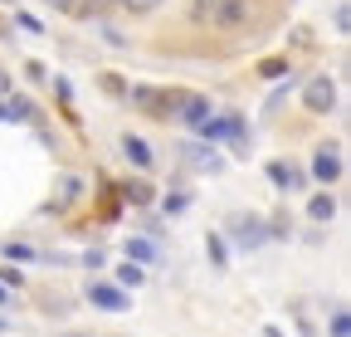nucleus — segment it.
<instances>
[{
  "label": "nucleus",
  "instance_id": "nucleus-1",
  "mask_svg": "<svg viewBox=\"0 0 351 337\" xmlns=\"http://www.w3.org/2000/svg\"><path fill=\"white\" fill-rule=\"evenodd\" d=\"M181 98H186V89H152V83L127 89V103L137 108V113H147V117H171Z\"/></svg>",
  "mask_w": 351,
  "mask_h": 337
},
{
  "label": "nucleus",
  "instance_id": "nucleus-29",
  "mask_svg": "<svg viewBox=\"0 0 351 337\" xmlns=\"http://www.w3.org/2000/svg\"><path fill=\"white\" fill-rule=\"evenodd\" d=\"M5 93H10V73H5V69H0V98H5Z\"/></svg>",
  "mask_w": 351,
  "mask_h": 337
},
{
  "label": "nucleus",
  "instance_id": "nucleus-8",
  "mask_svg": "<svg viewBox=\"0 0 351 337\" xmlns=\"http://www.w3.org/2000/svg\"><path fill=\"white\" fill-rule=\"evenodd\" d=\"M122 156H127L132 166H142V172H147V166H152V147H147L142 137H132V132L122 137Z\"/></svg>",
  "mask_w": 351,
  "mask_h": 337
},
{
  "label": "nucleus",
  "instance_id": "nucleus-25",
  "mask_svg": "<svg viewBox=\"0 0 351 337\" xmlns=\"http://www.w3.org/2000/svg\"><path fill=\"white\" fill-rule=\"evenodd\" d=\"M186 205H191L186 196H171V200H166V216H181V210H186Z\"/></svg>",
  "mask_w": 351,
  "mask_h": 337
},
{
  "label": "nucleus",
  "instance_id": "nucleus-33",
  "mask_svg": "<svg viewBox=\"0 0 351 337\" xmlns=\"http://www.w3.org/2000/svg\"><path fill=\"white\" fill-rule=\"evenodd\" d=\"M69 337H83V332H69Z\"/></svg>",
  "mask_w": 351,
  "mask_h": 337
},
{
  "label": "nucleus",
  "instance_id": "nucleus-5",
  "mask_svg": "<svg viewBox=\"0 0 351 337\" xmlns=\"http://www.w3.org/2000/svg\"><path fill=\"white\" fill-rule=\"evenodd\" d=\"M210 113H215V108H210V98H200V93H186L181 103H176V113H171V117H181L186 128H200V122H205Z\"/></svg>",
  "mask_w": 351,
  "mask_h": 337
},
{
  "label": "nucleus",
  "instance_id": "nucleus-4",
  "mask_svg": "<svg viewBox=\"0 0 351 337\" xmlns=\"http://www.w3.org/2000/svg\"><path fill=\"white\" fill-rule=\"evenodd\" d=\"M88 303H98V308H108V313H127L132 308V299L117 288V283H103V279H88Z\"/></svg>",
  "mask_w": 351,
  "mask_h": 337
},
{
  "label": "nucleus",
  "instance_id": "nucleus-17",
  "mask_svg": "<svg viewBox=\"0 0 351 337\" xmlns=\"http://www.w3.org/2000/svg\"><path fill=\"white\" fill-rule=\"evenodd\" d=\"M5 259H10V264H29L34 249H29V244H5Z\"/></svg>",
  "mask_w": 351,
  "mask_h": 337
},
{
  "label": "nucleus",
  "instance_id": "nucleus-20",
  "mask_svg": "<svg viewBox=\"0 0 351 337\" xmlns=\"http://www.w3.org/2000/svg\"><path fill=\"white\" fill-rule=\"evenodd\" d=\"M0 283H5V288H25V274L5 264V269H0Z\"/></svg>",
  "mask_w": 351,
  "mask_h": 337
},
{
  "label": "nucleus",
  "instance_id": "nucleus-30",
  "mask_svg": "<svg viewBox=\"0 0 351 337\" xmlns=\"http://www.w3.org/2000/svg\"><path fill=\"white\" fill-rule=\"evenodd\" d=\"M5 303H10V288H5V283H0V308H5Z\"/></svg>",
  "mask_w": 351,
  "mask_h": 337
},
{
  "label": "nucleus",
  "instance_id": "nucleus-2",
  "mask_svg": "<svg viewBox=\"0 0 351 337\" xmlns=\"http://www.w3.org/2000/svg\"><path fill=\"white\" fill-rule=\"evenodd\" d=\"M249 15H254V5L249 0H215V10L205 15L219 34H239L244 25H249Z\"/></svg>",
  "mask_w": 351,
  "mask_h": 337
},
{
  "label": "nucleus",
  "instance_id": "nucleus-18",
  "mask_svg": "<svg viewBox=\"0 0 351 337\" xmlns=\"http://www.w3.org/2000/svg\"><path fill=\"white\" fill-rule=\"evenodd\" d=\"M98 83H103V93H112V98H127V83H122L117 73H103Z\"/></svg>",
  "mask_w": 351,
  "mask_h": 337
},
{
  "label": "nucleus",
  "instance_id": "nucleus-9",
  "mask_svg": "<svg viewBox=\"0 0 351 337\" xmlns=\"http://www.w3.org/2000/svg\"><path fill=\"white\" fill-rule=\"evenodd\" d=\"M234 230H239V244H249V249H254V244H263V235H269V225L254 220V216H249V220H239Z\"/></svg>",
  "mask_w": 351,
  "mask_h": 337
},
{
  "label": "nucleus",
  "instance_id": "nucleus-6",
  "mask_svg": "<svg viewBox=\"0 0 351 337\" xmlns=\"http://www.w3.org/2000/svg\"><path fill=\"white\" fill-rule=\"evenodd\" d=\"M313 176H317V181H337V176H341V152H337V147H317Z\"/></svg>",
  "mask_w": 351,
  "mask_h": 337
},
{
  "label": "nucleus",
  "instance_id": "nucleus-27",
  "mask_svg": "<svg viewBox=\"0 0 351 337\" xmlns=\"http://www.w3.org/2000/svg\"><path fill=\"white\" fill-rule=\"evenodd\" d=\"M15 25H20V30H29V34H39V20H34V15H15Z\"/></svg>",
  "mask_w": 351,
  "mask_h": 337
},
{
  "label": "nucleus",
  "instance_id": "nucleus-22",
  "mask_svg": "<svg viewBox=\"0 0 351 337\" xmlns=\"http://www.w3.org/2000/svg\"><path fill=\"white\" fill-rule=\"evenodd\" d=\"M25 73H29V78H34V83H44V78H49V69H44V64H39V59H29V64H25Z\"/></svg>",
  "mask_w": 351,
  "mask_h": 337
},
{
  "label": "nucleus",
  "instance_id": "nucleus-13",
  "mask_svg": "<svg viewBox=\"0 0 351 337\" xmlns=\"http://www.w3.org/2000/svg\"><path fill=\"white\" fill-rule=\"evenodd\" d=\"M137 283H147V269H142L137 259H127V264L117 269V288H137Z\"/></svg>",
  "mask_w": 351,
  "mask_h": 337
},
{
  "label": "nucleus",
  "instance_id": "nucleus-7",
  "mask_svg": "<svg viewBox=\"0 0 351 337\" xmlns=\"http://www.w3.org/2000/svg\"><path fill=\"white\" fill-rule=\"evenodd\" d=\"M269 181L283 186V191H302L307 186V176L298 172V166H288V161H269Z\"/></svg>",
  "mask_w": 351,
  "mask_h": 337
},
{
  "label": "nucleus",
  "instance_id": "nucleus-21",
  "mask_svg": "<svg viewBox=\"0 0 351 337\" xmlns=\"http://www.w3.org/2000/svg\"><path fill=\"white\" fill-rule=\"evenodd\" d=\"M54 10H64V15H83V0H49Z\"/></svg>",
  "mask_w": 351,
  "mask_h": 337
},
{
  "label": "nucleus",
  "instance_id": "nucleus-12",
  "mask_svg": "<svg viewBox=\"0 0 351 337\" xmlns=\"http://www.w3.org/2000/svg\"><path fill=\"white\" fill-rule=\"evenodd\" d=\"M78 196H83V181H78V176H64V181H59V196H54V210L73 205Z\"/></svg>",
  "mask_w": 351,
  "mask_h": 337
},
{
  "label": "nucleus",
  "instance_id": "nucleus-31",
  "mask_svg": "<svg viewBox=\"0 0 351 337\" xmlns=\"http://www.w3.org/2000/svg\"><path fill=\"white\" fill-rule=\"evenodd\" d=\"M263 337H283V332H278V327H263Z\"/></svg>",
  "mask_w": 351,
  "mask_h": 337
},
{
  "label": "nucleus",
  "instance_id": "nucleus-23",
  "mask_svg": "<svg viewBox=\"0 0 351 337\" xmlns=\"http://www.w3.org/2000/svg\"><path fill=\"white\" fill-rule=\"evenodd\" d=\"M351 332V323H346V313H332V337H346Z\"/></svg>",
  "mask_w": 351,
  "mask_h": 337
},
{
  "label": "nucleus",
  "instance_id": "nucleus-10",
  "mask_svg": "<svg viewBox=\"0 0 351 337\" xmlns=\"http://www.w3.org/2000/svg\"><path fill=\"white\" fill-rule=\"evenodd\" d=\"M117 196H122L127 205H152V186H147V181H127V186H117Z\"/></svg>",
  "mask_w": 351,
  "mask_h": 337
},
{
  "label": "nucleus",
  "instance_id": "nucleus-15",
  "mask_svg": "<svg viewBox=\"0 0 351 337\" xmlns=\"http://www.w3.org/2000/svg\"><path fill=\"white\" fill-rule=\"evenodd\" d=\"M307 216H313V220H332L337 216V200L332 196H313V200H307Z\"/></svg>",
  "mask_w": 351,
  "mask_h": 337
},
{
  "label": "nucleus",
  "instance_id": "nucleus-26",
  "mask_svg": "<svg viewBox=\"0 0 351 337\" xmlns=\"http://www.w3.org/2000/svg\"><path fill=\"white\" fill-rule=\"evenodd\" d=\"M337 30H341V34L351 30V10H346V5H337Z\"/></svg>",
  "mask_w": 351,
  "mask_h": 337
},
{
  "label": "nucleus",
  "instance_id": "nucleus-28",
  "mask_svg": "<svg viewBox=\"0 0 351 337\" xmlns=\"http://www.w3.org/2000/svg\"><path fill=\"white\" fill-rule=\"evenodd\" d=\"M108 5H117V0H83V15L88 10H108Z\"/></svg>",
  "mask_w": 351,
  "mask_h": 337
},
{
  "label": "nucleus",
  "instance_id": "nucleus-11",
  "mask_svg": "<svg viewBox=\"0 0 351 337\" xmlns=\"http://www.w3.org/2000/svg\"><path fill=\"white\" fill-rule=\"evenodd\" d=\"M122 255H127V259H137V264H152V259H156V244H152V240H127V244H122Z\"/></svg>",
  "mask_w": 351,
  "mask_h": 337
},
{
  "label": "nucleus",
  "instance_id": "nucleus-3",
  "mask_svg": "<svg viewBox=\"0 0 351 337\" xmlns=\"http://www.w3.org/2000/svg\"><path fill=\"white\" fill-rule=\"evenodd\" d=\"M302 108L313 113V117H327V113L337 108V83H332L327 73L307 78V89H302Z\"/></svg>",
  "mask_w": 351,
  "mask_h": 337
},
{
  "label": "nucleus",
  "instance_id": "nucleus-32",
  "mask_svg": "<svg viewBox=\"0 0 351 337\" xmlns=\"http://www.w3.org/2000/svg\"><path fill=\"white\" fill-rule=\"evenodd\" d=\"M5 332H10V323H5V318H0V337H5Z\"/></svg>",
  "mask_w": 351,
  "mask_h": 337
},
{
  "label": "nucleus",
  "instance_id": "nucleus-19",
  "mask_svg": "<svg viewBox=\"0 0 351 337\" xmlns=\"http://www.w3.org/2000/svg\"><path fill=\"white\" fill-rule=\"evenodd\" d=\"M117 5H127L132 15H152V10L161 5V0H117Z\"/></svg>",
  "mask_w": 351,
  "mask_h": 337
},
{
  "label": "nucleus",
  "instance_id": "nucleus-24",
  "mask_svg": "<svg viewBox=\"0 0 351 337\" xmlns=\"http://www.w3.org/2000/svg\"><path fill=\"white\" fill-rule=\"evenodd\" d=\"M210 10H215V0H191V15H195V20H205Z\"/></svg>",
  "mask_w": 351,
  "mask_h": 337
},
{
  "label": "nucleus",
  "instance_id": "nucleus-14",
  "mask_svg": "<svg viewBox=\"0 0 351 337\" xmlns=\"http://www.w3.org/2000/svg\"><path fill=\"white\" fill-rule=\"evenodd\" d=\"M254 73L274 83V78H283V73H293V64H288V59H258V69H254Z\"/></svg>",
  "mask_w": 351,
  "mask_h": 337
},
{
  "label": "nucleus",
  "instance_id": "nucleus-16",
  "mask_svg": "<svg viewBox=\"0 0 351 337\" xmlns=\"http://www.w3.org/2000/svg\"><path fill=\"white\" fill-rule=\"evenodd\" d=\"M205 249H210V264H215V269H230V249H225V240H219V235H210Z\"/></svg>",
  "mask_w": 351,
  "mask_h": 337
}]
</instances>
